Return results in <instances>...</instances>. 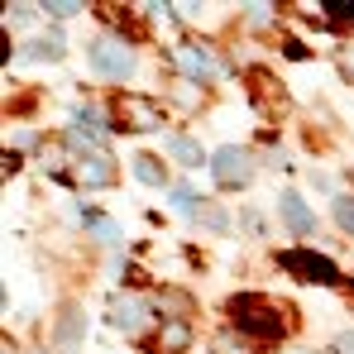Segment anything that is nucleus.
I'll return each mask as SVG.
<instances>
[{
  "mask_svg": "<svg viewBox=\"0 0 354 354\" xmlns=\"http://www.w3.org/2000/svg\"><path fill=\"white\" fill-rule=\"evenodd\" d=\"M86 53H91V67H96L101 77H111V82H124V77L134 72V48H129L124 39H115V34H101Z\"/></svg>",
  "mask_w": 354,
  "mask_h": 354,
  "instance_id": "nucleus-2",
  "label": "nucleus"
},
{
  "mask_svg": "<svg viewBox=\"0 0 354 354\" xmlns=\"http://www.w3.org/2000/svg\"><path fill=\"white\" fill-rule=\"evenodd\" d=\"M173 206L182 216H192V211H196V192H192V187H173Z\"/></svg>",
  "mask_w": 354,
  "mask_h": 354,
  "instance_id": "nucleus-17",
  "label": "nucleus"
},
{
  "mask_svg": "<svg viewBox=\"0 0 354 354\" xmlns=\"http://www.w3.org/2000/svg\"><path fill=\"white\" fill-rule=\"evenodd\" d=\"M173 58L192 82H211V77H216V58H211V48H201V44H177Z\"/></svg>",
  "mask_w": 354,
  "mask_h": 354,
  "instance_id": "nucleus-7",
  "label": "nucleus"
},
{
  "mask_svg": "<svg viewBox=\"0 0 354 354\" xmlns=\"http://www.w3.org/2000/svg\"><path fill=\"white\" fill-rule=\"evenodd\" d=\"M77 177H82V187H111L115 182V163L106 153H82L77 158Z\"/></svg>",
  "mask_w": 354,
  "mask_h": 354,
  "instance_id": "nucleus-8",
  "label": "nucleus"
},
{
  "mask_svg": "<svg viewBox=\"0 0 354 354\" xmlns=\"http://www.w3.org/2000/svg\"><path fill=\"white\" fill-rule=\"evenodd\" d=\"M201 221H206V225H211V230H225V216H221V211H206V216H201Z\"/></svg>",
  "mask_w": 354,
  "mask_h": 354,
  "instance_id": "nucleus-22",
  "label": "nucleus"
},
{
  "mask_svg": "<svg viewBox=\"0 0 354 354\" xmlns=\"http://www.w3.org/2000/svg\"><path fill=\"white\" fill-rule=\"evenodd\" d=\"M115 115H120V129L149 134V129H158V124H163V106H158V101H149V96H139V91H124V96L115 101Z\"/></svg>",
  "mask_w": 354,
  "mask_h": 354,
  "instance_id": "nucleus-4",
  "label": "nucleus"
},
{
  "mask_svg": "<svg viewBox=\"0 0 354 354\" xmlns=\"http://www.w3.org/2000/svg\"><path fill=\"white\" fill-rule=\"evenodd\" d=\"M163 149L173 153L177 163H187V168H196V163H201V144H196V139H187V134H168V139H163Z\"/></svg>",
  "mask_w": 354,
  "mask_h": 354,
  "instance_id": "nucleus-11",
  "label": "nucleus"
},
{
  "mask_svg": "<svg viewBox=\"0 0 354 354\" xmlns=\"http://www.w3.org/2000/svg\"><path fill=\"white\" fill-rule=\"evenodd\" d=\"M192 345V330H187V321L173 316V321H163V330H158V354H182Z\"/></svg>",
  "mask_w": 354,
  "mask_h": 354,
  "instance_id": "nucleus-10",
  "label": "nucleus"
},
{
  "mask_svg": "<svg viewBox=\"0 0 354 354\" xmlns=\"http://www.w3.org/2000/svg\"><path fill=\"white\" fill-rule=\"evenodd\" d=\"M58 335L62 340H77V316H72V311H67V321L58 326Z\"/></svg>",
  "mask_w": 354,
  "mask_h": 354,
  "instance_id": "nucleus-21",
  "label": "nucleus"
},
{
  "mask_svg": "<svg viewBox=\"0 0 354 354\" xmlns=\"http://www.w3.org/2000/svg\"><path fill=\"white\" fill-rule=\"evenodd\" d=\"M216 354H249V345H244V340H235V335L225 330V335H216Z\"/></svg>",
  "mask_w": 354,
  "mask_h": 354,
  "instance_id": "nucleus-19",
  "label": "nucleus"
},
{
  "mask_svg": "<svg viewBox=\"0 0 354 354\" xmlns=\"http://www.w3.org/2000/svg\"><path fill=\"white\" fill-rule=\"evenodd\" d=\"M134 177H139V182H149V187H163V168H158V158H153V153H139V158H134Z\"/></svg>",
  "mask_w": 354,
  "mask_h": 354,
  "instance_id": "nucleus-13",
  "label": "nucleus"
},
{
  "mask_svg": "<svg viewBox=\"0 0 354 354\" xmlns=\"http://www.w3.org/2000/svg\"><path fill=\"white\" fill-rule=\"evenodd\" d=\"M86 230H91V235H101L106 244H120V239H124V230H120L115 221H106V216H96V211H86Z\"/></svg>",
  "mask_w": 354,
  "mask_h": 354,
  "instance_id": "nucleus-12",
  "label": "nucleus"
},
{
  "mask_svg": "<svg viewBox=\"0 0 354 354\" xmlns=\"http://www.w3.org/2000/svg\"><path fill=\"white\" fill-rule=\"evenodd\" d=\"M278 263L301 278V283H321V288H330V283H340V268L326 259V254H316V249H288V254H278Z\"/></svg>",
  "mask_w": 354,
  "mask_h": 354,
  "instance_id": "nucleus-3",
  "label": "nucleus"
},
{
  "mask_svg": "<svg viewBox=\"0 0 354 354\" xmlns=\"http://www.w3.org/2000/svg\"><path fill=\"white\" fill-rule=\"evenodd\" d=\"M335 225H340L345 235H354V196H340V201H335Z\"/></svg>",
  "mask_w": 354,
  "mask_h": 354,
  "instance_id": "nucleus-14",
  "label": "nucleus"
},
{
  "mask_svg": "<svg viewBox=\"0 0 354 354\" xmlns=\"http://www.w3.org/2000/svg\"><path fill=\"white\" fill-rule=\"evenodd\" d=\"M340 350H345V354H354V330H350V335H340Z\"/></svg>",
  "mask_w": 354,
  "mask_h": 354,
  "instance_id": "nucleus-23",
  "label": "nucleus"
},
{
  "mask_svg": "<svg viewBox=\"0 0 354 354\" xmlns=\"http://www.w3.org/2000/svg\"><path fill=\"white\" fill-rule=\"evenodd\" d=\"M211 177L221 182V187H244L249 177H254V158L235 149V144H225V149H216V158H211Z\"/></svg>",
  "mask_w": 354,
  "mask_h": 354,
  "instance_id": "nucleus-5",
  "label": "nucleus"
},
{
  "mask_svg": "<svg viewBox=\"0 0 354 354\" xmlns=\"http://www.w3.org/2000/svg\"><path fill=\"white\" fill-rule=\"evenodd\" d=\"M283 354H316V350H283Z\"/></svg>",
  "mask_w": 354,
  "mask_h": 354,
  "instance_id": "nucleus-25",
  "label": "nucleus"
},
{
  "mask_svg": "<svg viewBox=\"0 0 354 354\" xmlns=\"http://www.w3.org/2000/svg\"><path fill=\"white\" fill-rule=\"evenodd\" d=\"M345 72H354V48H350V53H345Z\"/></svg>",
  "mask_w": 354,
  "mask_h": 354,
  "instance_id": "nucleus-24",
  "label": "nucleus"
},
{
  "mask_svg": "<svg viewBox=\"0 0 354 354\" xmlns=\"http://www.w3.org/2000/svg\"><path fill=\"white\" fill-rule=\"evenodd\" d=\"M39 10H48L53 19H72V15L86 10V5H82V0H48V5H39Z\"/></svg>",
  "mask_w": 354,
  "mask_h": 354,
  "instance_id": "nucleus-15",
  "label": "nucleus"
},
{
  "mask_svg": "<svg viewBox=\"0 0 354 354\" xmlns=\"http://www.w3.org/2000/svg\"><path fill=\"white\" fill-rule=\"evenodd\" d=\"M230 316H235L239 330L254 335V340H278V335L288 330L283 306H273L268 297H235V301H230Z\"/></svg>",
  "mask_w": 354,
  "mask_h": 354,
  "instance_id": "nucleus-1",
  "label": "nucleus"
},
{
  "mask_svg": "<svg viewBox=\"0 0 354 354\" xmlns=\"http://www.w3.org/2000/svg\"><path fill=\"white\" fill-rule=\"evenodd\" d=\"M29 53H34V58H58V53H62V39H58V34H48V39L29 44Z\"/></svg>",
  "mask_w": 354,
  "mask_h": 354,
  "instance_id": "nucleus-16",
  "label": "nucleus"
},
{
  "mask_svg": "<svg viewBox=\"0 0 354 354\" xmlns=\"http://www.w3.org/2000/svg\"><path fill=\"white\" fill-rule=\"evenodd\" d=\"M111 326L124 330V335H144V326H149V301L134 292H120L111 301Z\"/></svg>",
  "mask_w": 354,
  "mask_h": 354,
  "instance_id": "nucleus-6",
  "label": "nucleus"
},
{
  "mask_svg": "<svg viewBox=\"0 0 354 354\" xmlns=\"http://www.w3.org/2000/svg\"><path fill=\"white\" fill-rule=\"evenodd\" d=\"M321 10L330 19H354V0H321Z\"/></svg>",
  "mask_w": 354,
  "mask_h": 354,
  "instance_id": "nucleus-18",
  "label": "nucleus"
},
{
  "mask_svg": "<svg viewBox=\"0 0 354 354\" xmlns=\"http://www.w3.org/2000/svg\"><path fill=\"white\" fill-rule=\"evenodd\" d=\"M273 15H268V5H249V24H268Z\"/></svg>",
  "mask_w": 354,
  "mask_h": 354,
  "instance_id": "nucleus-20",
  "label": "nucleus"
},
{
  "mask_svg": "<svg viewBox=\"0 0 354 354\" xmlns=\"http://www.w3.org/2000/svg\"><path fill=\"white\" fill-rule=\"evenodd\" d=\"M278 211H283V221L292 225L297 235H311V230H316V216H311V206H306L297 192H283V196H278Z\"/></svg>",
  "mask_w": 354,
  "mask_h": 354,
  "instance_id": "nucleus-9",
  "label": "nucleus"
}]
</instances>
